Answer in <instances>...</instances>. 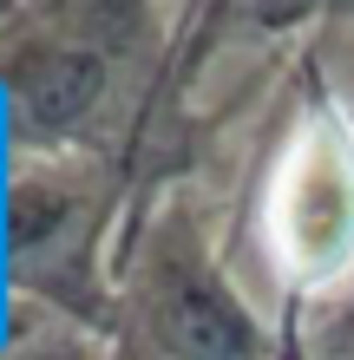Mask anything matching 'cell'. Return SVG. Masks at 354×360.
Listing matches in <instances>:
<instances>
[{
  "instance_id": "277c9868",
  "label": "cell",
  "mask_w": 354,
  "mask_h": 360,
  "mask_svg": "<svg viewBox=\"0 0 354 360\" xmlns=\"http://www.w3.org/2000/svg\"><path fill=\"white\" fill-rule=\"evenodd\" d=\"M144 7H20L0 33V86L20 151H99L118 86L132 79Z\"/></svg>"
},
{
  "instance_id": "6da1fadb",
  "label": "cell",
  "mask_w": 354,
  "mask_h": 360,
  "mask_svg": "<svg viewBox=\"0 0 354 360\" xmlns=\"http://www.w3.org/2000/svg\"><path fill=\"white\" fill-rule=\"evenodd\" d=\"M256 249L263 275L289 308L315 302L354 269V112L302 72V98L276 131L256 190Z\"/></svg>"
},
{
  "instance_id": "7a4b0ae2",
  "label": "cell",
  "mask_w": 354,
  "mask_h": 360,
  "mask_svg": "<svg viewBox=\"0 0 354 360\" xmlns=\"http://www.w3.org/2000/svg\"><path fill=\"white\" fill-rule=\"evenodd\" d=\"M118 217V164L106 151H20L0 197L7 275L79 328H112L118 275L106 269V236Z\"/></svg>"
},
{
  "instance_id": "3957f363",
  "label": "cell",
  "mask_w": 354,
  "mask_h": 360,
  "mask_svg": "<svg viewBox=\"0 0 354 360\" xmlns=\"http://www.w3.org/2000/svg\"><path fill=\"white\" fill-rule=\"evenodd\" d=\"M106 360H276L269 328L203 243L191 210H164L132 256H118Z\"/></svg>"
}]
</instances>
